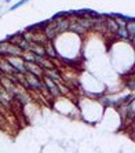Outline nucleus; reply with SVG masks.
<instances>
[{"label": "nucleus", "instance_id": "nucleus-1", "mask_svg": "<svg viewBox=\"0 0 135 153\" xmlns=\"http://www.w3.org/2000/svg\"><path fill=\"white\" fill-rule=\"evenodd\" d=\"M22 51L18 48L15 44L7 40V42H0V55H3L4 58L7 57H21Z\"/></svg>", "mask_w": 135, "mask_h": 153}, {"label": "nucleus", "instance_id": "nucleus-2", "mask_svg": "<svg viewBox=\"0 0 135 153\" xmlns=\"http://www.w3.org/2000/svg\"><path fill=\"white\" fill-rule=\"evenodd\" d=\"M6 59H7V62L13 66V69H14L17 73H22V75L26 73L25 62H24V59H22L21 57H7Z\"/></svg>", "mask_w": 135, "mask_h": 153}, {"label": "nucleus", "instance_id": "nucleus-3", "mask_svg": "<svg viewBox=\"0 0 135 153\" xmlns=\"http://www.w3.org/2000/svg\"><path fill=\"white\" fill-rule=\"evenodd\" d=\"M24 76H25V80L28 82V84H29V88H35V90H43L44 88L43 80L40 77L32 75V73H28V72H26Z\"/></svg>", "mask_w": 135, "mask_h": 153}, {"label": "nucleus", "instance_id": "nucleus-4", "mask_svg": "<svg viewBox=\"0 0 135 153\" xmlns=\"http://www.w3.org/2000/svg\"><path fill=\"white\" fill-rule=\"evenodd\" d=\"M43 84H44V88L48 91L53 97H59V90L57 87V83L53 82L51 79H48L47 76H43Z\"/></svg>", "mask_w": 135, "mask_h": 153}, {"label": "nucleus", "instance_id": "nucleus-5", "mask_svg": "<svg viewBox=\"0 0 135 153\" xmlns=\"http://www.w3.org/2000/svg\"><path fill=\"white\" fill-rule=\"evenodd\" d=\"M0 72H1L3 76H6V77H14V79H15V73H17V72L13 69V66L7 62L6 58H4V59H0Z\"/></svg>", "mask_w": 135, "mask_h": 153}, {"label": "nucleus", "instance_id": "nucleus-6", "mask_svg": "<svg viewBox=\"0 0 135 153\" xmlns=\"http://www.w3.org/2000/svg\"><path fill=\"white\" fill-rule=\"evenodd\" d=\"M25 69L28 73H32V75L37 76V77L43 79V76H44V69L40 68L37 64H35V62H25Z\"/></svg>", "mask_w": 135, "mask_h": 153}, {"label": "nucleus", "instance_id": "nucleus-7", "mask_svg": "<svg viewBox=\"0 0 135 153\" xmlns=\"http://www.w3.org/2000/svg\"><path fill=\"white\" fill-rule=\"evenodd\" d=\"M43 47H44V54H46L47 58H50V59H55V58H58L57 50H55V47H54V44L51 42L44 43Z\"/></svg>", "mask_w": 135, "mask_h": 153}, {"label": "nucleus", "instance_id": "nucleus-8", "mask_svg": "<svg viewBox=\"0 0 135 153\" xmlns=\"http://www.w3.org/2000/svg\"><path fill=\"white\" fill-rule=\"evenodd\" d=\"M105 28L109 30V32H112V33H114L116 35V32H117V29L120 28L119 26V24H117V19L116 18H108V17H105Z\"/></svg>", "mask_w": 135, "mask_h": 153}, {"label": "nucleus", "instance_id": "nucleus-9", "mask_svg": "<svg viewBox=\"0 0 135 153\" xmlns=\"http://www.w3.org/2000/svg\"><path fill=\"white\" fill-rule=\"evenodd\" d=\"M54 22H55V28H57L58 33H59V32H65V30H68V26H69L70 19H66V18H59L58 21H54Z\"/></svg>", "mask_w": 135, "mask_h": 153}, {"label": "nucleus", "instance_id": "nucleus-10", "mask_svg": "<svg viewBox=\"0 0 135 153\" xmlns=\"http://www.w3.org/2000/svg\"><path fill=\"white\" fill-rule=\"evenodd\" d=\"M44 76H47L48 79H51L53 82L58 83L61 80V75L58 73L57 68H54V69H44Z\"/></svg>", "mask_w": 135, "mask_h": 153}, {"label": "nucleus", "instance_id": "nucleus-11", "mask_svg": "<svg viewBox=\"0 0 135 153\" xmlns=\"http://www.w3.org/2000/svg\"><path fill=\"white\" fill-rule=\"evenodd\" d=\"M68 30H70V32H75V33H85V32H87V30H85V29L83 28L82 25H79L77 22H76V19H72V21L69 22Z\"/></svg>", "mask_w": 135, "mask_h": 153}, {"label": "nucleus", "instance_id": "nucleus-12", "mask_svg": "<svg viewBox=\"0 0 135 153\" xmlns=\"http://www.w3.org/2000/svg\"><path fill=\"white\" fill-rule=\"evenodd\" d=\"M116 36H117V37H120V39H123V40H128V39H130V33L125 30L124 26H120V28L117 29Z\"/></svg>", "mask_w": 135, "mask_h": 153}, {"label": "nucleus", "instance_id": "nucleus-13", "mask_svg": "<svg viewBox=\"0 0 135 153\" xmlns=\"http://www.w3.org/2000/svg\"><path fill=\"white\" fill-rule=\"evenodd\" d=\"M26 1H28V0H21V1H18V3H17V4H14V6H13V7L10 8V10H15V8L21 7L22 4H24V3H26Z\"/></svg>", "mask_w": 135, "mask_h": 153}, {"label": "nucleus", "instance_id": "nucleus-14", "mask_svg": "<svg viewBox=\"0 0 135 153\" xmlns=\"http://www.w3.org/2000/svg\"><path fill=\"white\" fill-rule=\"evenodd\" d=\"M10 1H11V0H6V3H10Z\"/></svg>", "mask_w": 135, "mask_h": 153}]
</instances>
